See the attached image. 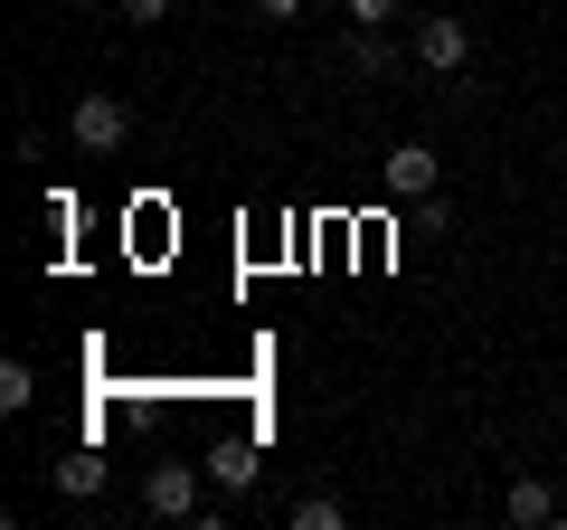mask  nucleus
Segmentation results:
<instances>
[{
  "label": "nucleus",
  "mask_w": 567,
  "mask_h": 530,
  "mask_svg": "<svg viewBox=\"0 0 567 530\" xmlns=\"http://www.w3.org/2000/svg\"><path fill=\"white\" fill-rule=\"evenodd\" d=\"M58 492H76V502H85V492H104V455L95 446H66L58 455Z\"/></svg>",
  "instance_id": "obj_7"
},
{
  "label": "nucleus",
  "mask_w": 567,
  "mask_h": 530,
  "mask_svg": "<svg viewBox=\"0 0 567 530\" xmlns=\"http://www.w3.org/2000/svg\"><path fill=\"white\" fill-rule=\"evenodd\" d=\"M66 10H123V0H66Z\"/></svg>",
  "instance_id": "obj_14"
},
{
  "label": "nucleus",
  "mask_w": 567,
  "mask_h": 530,
  "mask_svg": "<svg viewBox=\"0 0 567 530\" xmlns=\"http://www.w3.org/2000/svg\"><path fill=\"white\" fill-rule=\"evenodd\" d=\"M350 67H360V77H398V48H388L379 29H350Z\"/></svg>",
  "instance_id": "obj_8"
},
{
  "label": "nucleus",
  "mask_w": 567,
  "mask_h": 530,
  "mask_svg": "<svg viewBox=\"0 0 567 530\" xmlns=\"http://www.w3.org/2000/svg\"><path fill=\"white\" fill-rule=\"evenodd\" d=\"M256 10H265V20H293V10H303V0H256Z\"/></svg>",
  "instance_id": "obj_13"
},
{
  "label": "nucleus",
  "mask_w": 567,
  "mask_h": 530,
  "mask_svg": "<svg viewBox=\"0 0 567 530\" xmlns=\"http://www.w3.org/2000/svg\"><path fill=\"white\" fill-rule=\"evenodd\" d=\"M142 511L152 521H199V465L189 455H162V465L142 473Z\"/></svg>",
  "instance_id": "obj_1"
},
{
  "label": "nucleus",
  "mask_w": 567,
  "mask_h": 530,
  "mask_svg": "<svg viewBox=\"0 0 567 530\" xmlns=\"http://www.w3.org/2000/svg\"><path fill=\"white\" fill-rule=\"evenodd\" d=\"M502 511H511V530H548V521H558V492H548L539 473H520V483H511V502H502Z\"/></svg>",
  "instance_id": "obj_6"
},
{
  "label": "nucleus",
  "mask_w": 567,
  "mask_h": 530,
  "mask_svg": "<svg viewBox=\"0 0 567 530\" xmlns=\"http://www.w3.org/2000/svg\"><path fill=\"white\" fill-rule=\"evenodd\" d=\"M341 10H350V29H388L398 20V0H341Z\"/></svg>",
  "instance_id": "obj_11"
},
{
  "label": "nucleus",
  "mask_w": 567,
  "mask_h": 530,
  "mask_svg": "<svg viewBox=\"0 0 567 530\" xmlns=\"http://www.w3.org/2000/svg\"><path fill=\"white\" fill-rule=\"evenodd\" d=\"M133 143V104L123 95H85L76 104V152H123Z\"/></svg>",
  "instance_id": "obj_3"
},
{
  "label": "nucleus",
  "mask_w": 567,
  "mask_h": 530,
  "mask_svg": "<svg viewBox=\"0 0 567 530\" xmlns=\"http://www.w3.org/2000/svg\"><path fill=\"white\" fill-rule=\"evenodd\" d=\"M133 10V29H152V20H171V0H123Z\"/></svg>",
  "instance_id": "obj_12"
},
{
  "label": "nucleus",
  "mask_w": 567,
  "mask_h": 530,
  "mask_svg": "<svg viewBox=\"0 0 567 530\" xmlns=\"http://www.w3.org/2000/svg\"><path fill=\"white\" fill-rule=\"evenodd\" d=\"M388 190H398V200H435V152H425V143H398V152H388Z\"/></svg>",
  "instance_id": "obj_4"
},
{
  "label": "nucleus",
  "mask_w": 567,
  "mask_h": 530,
  "mask_svg": "<svg viewBox=\"0 0 567 530\" xmlns=\"http://www.w3.org/2000/svg\"><path fill=\"white\" fill-rule=\"evenodd\" d=\"M416 67H425V77H464V67H473V29L454 20V10H425V20H416Z\"/></svg>",
  "instance_id": "obj_2"
},
{
  "label": "nucleus",
  "mask_w": 567,
  "mask_h": 530,
  "mask_svg": "<svg viewBox=\"0 0 567 530\" xmlns=\"http://www.w3.org/2000/svg\"><path fill=\"white\" fill-rule=\"evenodd\" d=\"M284 521H293V530H341L350 511H341V492H303V502L284 511Z\"/></svg>",
  "instance_id": "obj_9"
},
{
  "label": "nucleus",
  "mask_w": 567,
  "mask_h": 530,
  "mask_svg": "<svg viewBox=\"0 0 567 530\" xmlns=\"http://www.w3.org/2000/svg\"><path fill=\"white\" fill-rule=\"evenodd\" d=\"M29 398H39V369H29V360H0V408L20 417Z\"/></svg>",
  "instance_id": "obj_10"
},
{
  "label": "nucleus",
  "mask_w": 567,
  "mask_h": 530,
  "mask_svg": "<svg viewBox=\"0 0 567 530\" xmlns=\"http://www.w3.org/2000/svg\"><path fill=\"white\" fill-rule=\"evenodd\" d=\"M208 473H218L227 492H246L265 473V455H256V436H227V446H208Z\"/></svg>",
  "instance_id": "obj_5"
}]
</instances>
